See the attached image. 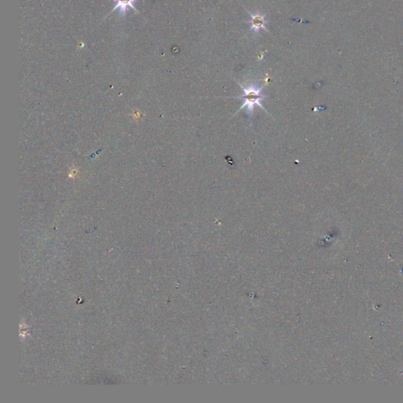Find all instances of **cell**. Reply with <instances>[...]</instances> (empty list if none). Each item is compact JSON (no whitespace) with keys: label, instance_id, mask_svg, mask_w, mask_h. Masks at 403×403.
I'll use <instances>...</instances> for the list:
<instances>
[{"label":"cell","instance_id":"cell-1","mask_svg":"<svg viewBox=\"0 0 403 403\" xmlns=\"http://www.w3.org/2000/svg\"><path fill=\"white\" fill-rule=\"evenodd\" d=\"M243 95L237 97V99H244V103L242 105L240 110L247 108V113L249 114L253 113V108L256 105H259L261 108H263L262 104H261V101L264 99V96L261 93L260 89H258L256 88L250 86L247 89L243 88Z\"/></svg>","mask_w":403,"mask_h":403},{"label":"cell","instance_id":"cell-2","mask_svg":"<svg viewBox=\"0 0 403 403\" xmlns=\"http://www.w3.org/2000/svg\"><path fill=\"white\" fill-rule=\"evenodd\" d=\"M117 2V5L113 9V11L116 10H119V15L123 16L125 14L126 11L128 10L129 8L133 9V10L137 12V10L135 8L134 3L136 0H113Z\"/></svg>","mask_w":403,"mask_h":403},{"label":"cell","instance_id":"cell-3","mask_svg":"<svg viewBox=\"0 0 403 403\" xmlns=\"http://www.w3.org/2000/svg\"><path fill=\"white\" fill-rule=\"evenodd\" d=\"M250 16H251V20H250L249 23H251V28L253 30L258 32L261 29H266L265 24H266V22L264 16L260 15V14H256V15L250 14Z\"/></svg>","mask_w":403,"mask_h":403}]
</instances>
